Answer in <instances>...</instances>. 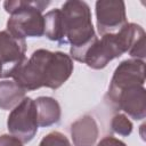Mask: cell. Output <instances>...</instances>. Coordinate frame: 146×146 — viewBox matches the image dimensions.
<instances>
[{
    "instance_id": "6da1fadb",
    "label": "cell",
    "mask_w": 146,
    "mask_h": 146,
    "mask_svg": "<svg viewBox=\"0 0 146 146\" xmlns=\"http://www.w3.org/2000/svg\"><path fill=\"white\" fill-rule=\"evenodd\" d=\"M73 68V59L70 55L63 51L36 49L11 78L25 91H33L42 87L56 90L68 80Z\"/></svg>"
},
{
    "instance_id": "7a4b0ae2",
    "label": "cell",
    "mask_w": 146,
    "mask_h": 146,
    "mask_svg": "<svg viewBox=\"0 0 146 146\" xmlns=\"http://www.w3.org/2000/svg\"><path fill=\"white\" fill-rule=\"evenodd\" d=\"M65 43H70V57L82 63L89 47L98 39L91 21V10L87 2L65 1L60 8Z\"/></svg>"
},
{
    "instance_id": "3957f363",
    "label": "cell",
    "mask_w": 146,
    "mask_h": 146,
    "mask_svg": "<svg viewBox=\"0 0 146 146\" xmlns=\"http://www.w3.org/2000/svg\"><path fill=\"white\" fill-rule=\"evenodd\" d=\"M50 1L34 0H7L5 10L10 14L7 21V31L18 39L40 38L44 35V19L42 11Z\"/></svg>"
},
{
    "instance_id": "277c9868",
    "label": "cell",
    "mask_w": 146,
    "mask_h": 146,
    "mask_svg": "<svg viewBox=\"0 0 146 146\" xmlns=\"http://www.w3.org/2000/svg\"><path fill=\"white\" fill-rule=\"evenodd\" d=\"M38 113L34 99L25 97L14 107L7 117L9 133L18 138L23 144L31 141L38 131Z\"/></svg>"
},
{
    "instance_id": "5b68a950",
    "label": "cell",
    "mask_w": 146,
    "mask_h": 146,
    "mask_svg": "<svg viewBox=\"0 0 146 146\" xmlns=\"http://www.w3.org/2000/svg\"><path fill=\"white\" fill-rule=\"evenodd\" d=\"M95 10L97 31L100 36L115 34L128 23L125 3L122 0H98Z\"/></svg>"
},
{
    "instance_id": "8992f818",
    "label": "cell",
    "mask_w": 146,
    "mask_h": 146,
    "mask_svg": "<svg viewBox=\"0 0 146 146\" xmlns=\"http://www.w3.org/2000/svg\"><path fill=\"white\" fill-rule=\"evenodd\" d=\"M26 41L10 34L7 30L0 31V75L11 78L15 71L26 59Z\"/></svg>"
},
{
    "instance_id": "52a82bcc",
    "label": "cell",
    "mask_w": 146,
    "mask_h": 146,
    "mask_svg": "<svg viewBox=\"0 0 146 146\" xmlns=\"http://www.w3.org/2000/svg\"><path fill=\"white\" fill-rule=\"evenodd\" d=\"M145 83V62L140 59L122 60L115 68L110 82L106 97L110 99L123 89L132 86H144Z\"/></svg>"
},
{
    "instance_id": "ba28073f",
    "label": "cell",
    "mask_w": 146,
    "mask_h": 146,
    "mask_svg": "<svg viewBox=\"0 0 146 146\" xmlns=\"http://www.w3.org/2000/svg\"><path fill=\"white\" fill-rule=\"evenodd\" d=\"M119 111H123L133 120H143L146 116V90L144 86H132L123 89L108 99Z\"/></svg>"
},
{
    "instance_id": "9c48e42d",
    "label": "cell",
    "mask_w": 146,
    "mask_h": 146,
    "mask_svg": "<svg viewBox=\"0 0 146 146\" xmlns=\"http://www.w3.org/2000/svg\"><path fill=\"white\" fill-rule=\"evenodd\" d=\"M98 135V124L89 114L82 115L71 124V137L74 146H94Z\"/></svg>"
},
{
    "instance_id": "30bf717a",
    "label": "cell",
    "mask_w": 146,
    "mask_h": 146,
    "mask_svg": "<svg viewBox=\"0 0 146 146\" xmlns=\"http://www.w3.org/2000/svg\"><path fill=\"white\" fill-rule=\"evenodd\" d=\"M34 102L36 106L39 127H50L59 122L62 116V110L59 103L55 98L41 96L38 97Z\"/></svg>"
},
{
    "instance_id": "8fae6325",
    "label": "cell",
    "mask_w": 146,
    "mask_h": 146,
    "mask_svg": "<svg viewBox=\"0 0 146 146\" xmlns=\"http://www.w3.org/2000/svg\"><path fill=\"white\" fill-rule=\"evenodd\" d=\"M25 94L26 91L14 80L0 81V108L11 111L25 98Z\"/></svg>"
},
{
    "instance_id": "7c38bea8",
    "label": "cell",
    "mask_w": 146,
    "mask_h": 146,
    "mask_svg": "<svg viewBox=\"0 0 146 146\" xmlns=\"http://www.w3.org/2000/svg\"><path fill=\"white\" fill-rule=\"evenodd\" d=\"M44 19V35L51 40L56 41L59 44L65 43L64 27H63V16L59 8H55L43 15Z\"/></svg>"
},
{
    "instance_id": "4fadbf2b",
    "label": "cell",
    "mask_w": 146,
    "mask_h": 146,
    "mask_svg": "<svg viewBox=\"0 0 146 146\" xmlns=\"http://www.w3.org/2000/svg\"><path fill=\"white\" fill-rule=\"evenodd\" d=\"M111 129L113 132H115L120 136L128 137L131 135L133 125H132V122L129 120V117L125 114L117 113L111 120Z\"/></svg>"
},
{
    "instance_id": "5bb4252c",
    "label": "cell",
    "mask_w": 146,
    "mask_h": 146,
    "mask_svg": "<svg viewBox=\"0 0 146 146\" xmlns=\"http://www.w3.org/2000/svg\"><path fill=\"white\" fill-rule=\"evenodd\" d=\"M39 146H71V143L64 133L51 131L41 139Z\"/></svg>"
},
{
    "instance_id": "9a60e30c",
    "label": "cell",
    "mask_w": 146,
    "mask_h": 146,
    "mask_svg": "<svg viewBox=\"0 0 146 146\" xmlns=\"http://www.w3.org/2000/svg\"><path fill=\"white\" fill-rule=\"evenodd\" d=\"M97 146H127V144L113 136H105L98 141Z\"/></svg>"
},
{
    "instance_id": "2e32d148",
    "label": "cell",
    "mask_w": 146,
    "mask_h": 146,
    "mask_svg": "<svg viewBox=\"0 0 146 146\" xmlns=\"http://www.w3.org/2000/svg\"><path fill=\"white\" fill-rule=\"evenodd\" d=\"M0 146H23V143L11 135H1Z\"/></svg>"
},
{
    "instance_id": "e0dca14e",
    "label": "cell",
    "mask_w": 146,
    "mask_h": 146,
    "mask_svg": "<svg viewBox=\"0 0 146 146\" xmlns=\"http://www.w3.org/2000/svg\"><path fill=\"white\" fill-rule=\"evenodd\" d=\"M0 78H1V75H0Z\"/></svg>"
}]
</instances>
